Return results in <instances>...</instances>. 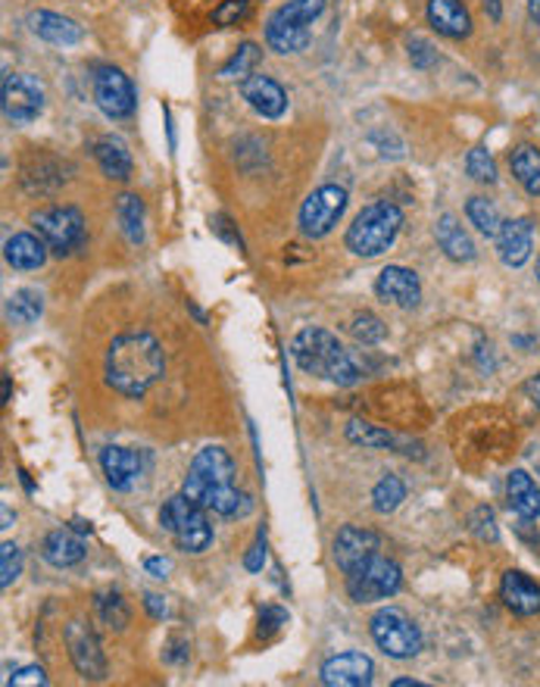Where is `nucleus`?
<instances>
[{"label":"nucleus","instance_id":"obj_1","mask_svg":"<svg viewBox=\"0 0 540 687\" xmlns=\"http://www.w3.org/2000/svg\"><path fill=\"white\" fill-rule=\"evenodd\" d=\"M181 491L194 503H201L203 510L216 512L222 519H240L254 510V500L235 488V459L225 447H203L194 456Z\"/></svg>","mask_w":540,"mask_h":687},{"label":"nucleus","instance_id":"obj_26","mask_svg":"<svg viewBox=\"0 0 540 687\" xmlns=\"http://www.w3.org/2000/svg\"><path fill=\"white\" fill-rule=\"evenodd\" d=\"M91 151H94V159H98V166L103 169V176L116 178V181L132 178V154H128V147L122 144L120 137L113 135L98 137V141L91 144Z\"/></svg>","mask_w":540,"mask_h":687},{"label":"nucleus","instance_id":"obj_33","mask_svg":"<svg viewBox=\"0 0 540 687\" xmlns=\"http://www.w3.org/2000/svg\"><path fill=\"white\" fill-rule=\"evenodd\" d=\"M94 609H98V619H101L106 629L122 631L128 625V607H125L120 590H101L94 597Z\"/></svg>","mask_w":540,"mask_h":687},{"label":"nucleus","instance_id":"obj_40","mask_svg":"<svg viewBox=\"0 0 540 687\" xmlns=\"http://www.w3.org/2000/svg\"><path fill=\"white\" fill-rule=\"evenodd\" d=\"M250 13V0H222L220 7L213 10V22L216 25H235Z\"/></svg>","mask_w":540,"mask_h":687},{"label":"nucleus","instance_id":"obj_39","mask_svg":"<svg viewBox=\"0 0 540 687\" xmlns=\"http://www.w3.org/2000/svg\"><path fill=\"white\" fill-rule=\"evenodd\" d=\"M20 572H22L20 547L7 541V544L0 547V585H3V588H10V585L20 578Z\"/></svg>","mask_w":540,"mask_h":687},{"label":"nucleus","instance_id":"obj_22","mask_svg":"<svg viewBox=\"0 0 540 687\" xmlns=\"http://www.w3.org/2000/svg\"><path fill=\"white\" fill-rule=\"evenodd\" d=\"M500 597L516 616H538L540 612V585L531 581L525 572H506L500 585Z\"/></svg>","mask_w":540,"mask_h":687},{"label":"nucleus","instance_id":"obj_8","mask_svg":"<svg viewBox=\"0 0 540 687\" xmlns=\"http://www.w3.org/2000/svg\"><path fill=\"white\" fill-rule=\"evenodd\" d=\"M403 585V572L394 559L384 556H372L360 563L357 569L347 572V594L353 603H375V600H387L394 597Z\"/></svg>","mask_w":540,"mask_h":687},{"label":"nucleus","instance_id":"obj_45","mask_svg":"<svg viewBox=\"0 0 540 687\" xmlns=\"http://www.w3.org/2000/svg\"><path fill=\"white\" fill-rule=\"evenodd\" d=\"M144 569H147V575H154V578H169L172 563L162 559V556H147V559H144Z\"/></svg>","mask_w":540,"mask_h":687},{"label":"nucleus","instance_id":"obj_46","mask_svg":"<svg viewBox=\"0 0 540 687\" xmlns=\"http://www.w3.org/2000/svg\"><path fill=\"white\" fill-rule=\"evenodd\" d=\"M521 394H525V397H528V400H531L540 412V375H531V378L521 385Z\"/></svg>","mask_w":540,"mask_h":687},{"label":"nucleus","instance_id":"obj_41","mask_svg":"<svg viewBox=\"0 0 540 687\" xmlns=\"http://www.w3.org/2000/svg\"><path fill=\"white\" fill-rule=\"evenodd\" d=\"M288 625V612L281 607H262L260 612V638H272L275 631Z\"/></svg>","mask_w":540,"mask_h":687},{"label":"nucleus","instance_id":"obj_38","mask_svg":"<svg viewBox=\"0 0 540 687\" xmlns=\"http://www.w3.org/2000/svg\"><path fill=\"white\" fill-rule=\"evenodd\" d=\"M469 529L472 534L484 541V544H497L500 531H497V519H494V510L491 507H479V510L469 516Z\"/></svg>","mask_w":540,"mask_h":687},{"label":"nucleus","instance_id":"obj_49","mask_svg":"<svg viewBox=\"0 0 540 687\" xmlns=\"http://www.w3.org/2000/svg\"><path fill=\"white\" fill-rule=\"evenodd\" d=\"M528 13H531V20L540 25V0H528Z\"/></svg>","mask_w":540,"mask_h":687},{"label":"nucleus","instance_id":"obj_37","mask_svg":"<svg viewBox=\"0 0 540 687\" xmlns=\"http://www.w3.org/2000/svg\"><path fill=\"white\" fill-rule=\"evenodd\" d=\"M465 173L475 178V181H484V185H494L497 181V163L491 157V151L484 147H472L469 157H465Z\"/></svg>","mask_w":540,"mask_h":687},{"label":"nucleus","instance_id":"obj_43","mask_svg":"<svg viewBox=\"0 0 540 687\" xmlns=\"http://www.w3.org/2000/svg\"><path fill=\"white\" fill-rule=\"evenodd\" d=\"M7 685H16V687L38 685V687H44L47 685V675H44V668L41 666H25V668H20V672H16V675L7 682Z\"/></svg>","mask_w":540,"mask_h":687},{"label":"nucleus","instance_id":"obj_3","mask_svg":"<svg viewBox=\"0 0 540 687\" xmlns=\"http://www.w3.org/2000/svg\"><path fill=\"white\" fill-rule=\"evenodd\" d=\"M291 356L306 375L335 381L340 388H353L362 381V369L357 366V359L347 354L338 337L325 329H303L291 341Z\"/></svg>","mask_w":540,"mask_h":687},{"label":"nucleus","instance_id":"obj_5","mask_svg":"<svg viewBox=\"0 0 540 687\" xmlns=\"http://www.w3.org/2000/svg\"><path fill=\"white\" fill-rule=\"evenodd\" d=\"M328 0H288L266 22V44L275 54H301L310 47V25L319 20Z\"/></svg>","mask_w":540,"mask_h":687},{"label":"nucleus","instance_id":"obj_25","mask_svg":"<svg viewBox=\"0 0 540 687\" xmlns=\"http://www.w3.org/2000/svg\"><path fill=\"white\" fill-rule=\"evenodd\" d=\"M506 500H509V510L519 519H538L540 516V488L525 469H516L506 478Z\"/></svg>","mask_w":540,"mask_h":687},{"label":"nucleus","instance_id":"obj_9","mask_svg":"<svg viewBox=\"0 0 540 687\" xmlns=\"http://www.w3.org/2000/svg\"><path fill=\"white\" fill-rule=\"evenodd\" d=\"M372 638L391 660H413L421 650L419 625L397 607H384L375 612Z\"/></svg>","mask_w":540,"mask_h":687},{"label":"nucleus","instance_id":"obj_36","mask_svg":"<svg viewBox=\"0 0 540 687\" xmlns=\"http://www.w3.org/2000/svg\"><path fill=\"white\" fill-rule=\"evenodd\" d=\"M347 437H350L353 444H362V447H394V444H397L394 434L384 432L379 425L360 422V419H353V422L347 425Z\"/></svg>","mask_w":540,"mask_h":687},{"label":"nucleus","instance_id":"obj_52","mask_svg":"<svg viewBox=\"0 0 540 687\" xmlns=\"http://www.w3.org/2000/svg\"><path fill=\"white\" fill-rule=\"evenodd\" d=\"M72 529L79 531V534H88V531H91V525H85L81 519H76V522H72Z\"/></svg>","mask_w":540,"mask_h":687},{"label":"nucleus","instance_id":"obj_31","mask_svg":"<svg viewBox=\"0 0 540 687\" xmlns=\"http://www.w3.org/2000/svg\"><path fill=\"white\" fill-rule=\"evenodd\" d=\"M465 217H469V222H472L484 237L500 235L503 229L500 210H497L487 197H472V200L465 203Z\"/></svg>","mask_w":540,"mask_h":687},{"label":"nucleus","instance_id":"obj_35","mask_svg":"<svg viewBox=\"0 0 540 687\" xmlns=\"http://www.w3.org/2000/svg\"><path fill=\"white\" fill-rule=\"evenodd\" d=\"M403 500H406V485L397 475H384L372 491V507L379 512H394Z\"/></svg>","mask_w":540,"mask_h":687},{"label":"nucleus","instance_id":"obj_30","mask_svg":"<svg viewBox=\"0 0 540 687\" xmlns=\"http://www.w3.org/2000/svg\"><path fill=\"white\" fill-rule=\"evenodd\" d=\"M116 219L122 225V235L128 237V244L144 241V203L135 195H122L116 200Z\"/></svg>","mask_w":540,"mask_h":687},{"label":"nucleus","instance_id":"obj_42","mask_svg":"<svg viewBox=\"0 0 540 687\" xmlns=\"http://www.w3.org/2000/svg\"><path fill=\"white\" fill-rule=\"evenodd\" d=\"M409 59H413L416 69H428V66L438 63V51H435L425 38H413L409 41Z\"/></svg>","mask_w":540,"mask_h":687},{"label":"nucleus","instance_id":"obj_24","mask_svg":"<svg viewBox=\"0 0 540 687\" xmlns=\"http://www.w3.org/2000/svg\"><path fill=\"white\" fill-rule=\"evenodd\" d=\"M47 244H44V237H35L29 235V232H20V235L7 237V244H3V256H7V263L13 266V269H20V273H32V269H41L44 263H47Z\"/></svg>","mask_w":540,"mask_h":687},{"label":"nucleus","instance_id":"obj_4","mask_svg":"<svg viewBox=\"0 0 540 687\" xmlns=\"http://www.w3.org/2000/svg\"><path fill=\"white\" fill-rule=\"evenodd\" d=\"M403 229V210L391 200H379V203H369L360 217L353 219V225L347 229V251L350 254L362 256V259H372L381 256L401 235Z\"/></svg>","mask_w":540,"mask_h":687},{"label":"nucleus","instance_id":"obj_16","mask_svg":"<svg viewBox=\"0 0 540 687\" xmlns=\"http://www.w3.org/2000/svg\"><path fill=\"white\" fill-rule=\"evenodd\" d=\"M375 295L394 307H403V310H413L419 307L421 300V281L419 275L406 266H384L375 278Z\"/></svg>","mask_w":540,"mask_h":687},{"label":"nucleus","instance_id":"obj_14","mask_svg":"<svg viewBox=\"0 0 540 687\" xmlns=\"http://www.w3.org/2000/svg\"><path fill=\"white\" fill-rule=\"evenodd\" d=\"M240 98L262 119H281L288 110L284 88L272 76H260V73H250L247 79H240Z\"/></svg>","mask_w":540,"mask_h":687},{"label":"nucleus","instance_id":"obj_2","mask_svg":"<svg viewBox=\"0 0 540 687\" xmlns=\"http://www.w3.org/2000/svg\"><path fill=\"white\" fill-rule=\"evenodd\" d=\"M166 369L160 341L150 332H125L106 351V381L125 397H144Z\"/></svg>","mask_w":540,"mask_h":687},{"label":"nucleus","instance_id":"obj_27","mask_svg":"<svg viewBox=\"0 0 540 687\" xmlns=\"http://www.w3.org/2000/svg\"><path fill=\"white\" fill-rule=\"evenodd\" d=\"M435 237H438L440 251L450 256L453 263H469V259H475V244H472V237L469 232L460 225V219L457 217H440L438 225H435Z\"/></svg>","mask_w":540,"mask_h":687},{"label":"nucleus","instance_id":"obj_13","mask_svg":"<svg viewBox=\"0 0 540 687\" xmlns=\"http://www.w3.org/2000/svg\"><path fill=\"white\" fill-rule=\"evenodd\" d=\"M63 638H66V647H69V660H72V666L79 668L81 678H91V682L106 678V660H103L101 641H98V634L91 631L88 622L72 619L66 625Z\"/></svg>","mask_w":540,"mask_h":687},{"label":"nucleus","instance_id":"obj_10","mask_svg":"<svg viewBox=\"0 0 540 687\" xmlns=\"http://www.w3.org/2000/svg\"><path fill=\"white\" fill-rule=\"evenodd\" d=\"M0 110L10 125H29L44 110V88L35 76L25 73H7L0 88Z\"/></svg>","mask_w":540,"mask_h":687},{"label":"nucleus","instance_id":"obj_6","mask_svg":"<svg viewBox=\"0 0 540 687\" xmlns=\"http://www.w3.org/2000/svg\"><path fill=\"white\" fill-rule=\"evenodd\" d=\"M160 525L179 544L184 553H203V550L213 544V525H210V516L201 503H194L188 494L181 491L176 497H169L160 510Z\"/></svg>","mask_w":540,"mask_h":687},{"label":"nucleus","instance_id":"obj_51","mask_svg":"<svg viewBox=\"0 0 540 687\" xmlns=\"http://www.w3.org/2000/svg\"><path fill=\"white\" fill-rule=\"evenodd\" d=\"M394 687H421V682H413V678H401V682H394Z\"/></svg>","mask_w":540,"mask_h":687},{"label":"nucleus","instance_id":"obj_48","mask_svg":"<svg viewBox=\"0 0 540 687\" xmlns=\"http://www.w3.org/2000/svg\"><path fill=\"white\" fill-rule=\"evenodd\" d=\"M484 13L491 16V22L503 20V0H484Z\"/></svg>","mask_w":540,"mask_h":687},{"label":"nucleus","instance_id":"obj_23","mask_svg":"<svg viewBox=\"0 0 540 687\" xmlns=\"http://www.w3.org/2000/svg\"><path fill=\"white\" fill-rule=\"evenodd\" d=\"M41 556L57 566V569H69V566H79L85 559V541L72 529H57L50 531L41 544Z\"/></svg>","mask_w":540,"mask_h":687},{"label":"nucleus","instance_id":"obj_19","mask_svg":"<svg viewBox=\"0 0 540 687\" xmlns=\"http://www.w3.org/2000/svg\"><path fill=\"white\" fill-rule=\"evenodd\" d=\"M428 22L431 29L450 41H462L472 35V16L462 0H428Z\"/></svg>","mask_w":540,"mask_h":687},{"label":"nucleus","instance_id":"obj_17","mask_svg":"<svg viewBox=\"0 0 540 687\" xmlns=\"http://www.w3.org/2000/svg\"><path fill=\"white\" fill-rule=\"evenodd\" d=\"M381 550V538L372 529H360V525H344L335 538V559H338L340 572L347 575L357 569L360 563L372 559Z\"/></svg>","mask_w":540,"mask_h":687},{"label":"nucleus","instance_id":"obj_53","mask_svg":"<svg viewBox=\"0 0 540 687\" xmlns=\"http://www.w3.org/2000/svg\"><path fill=\"white\" fill-rule=\"evenodd\" d=\"M538 281H540V256H538Z\"/></svg>","mask_w":540,"mask_h":687},{"label":"nucleus","instance_id":"obj_7","mask_svg":"<svg viewBox=\"0 0 540 687\" xmlns=\"http://www.w3.org/2000/svg\"><path fill=\"white\" fill-rule=\"evenodd\" d=\"M32 225H35L38 237H44V244L50 247V254L57 256H72L88 241V225H85L81 210H76V207H47V210H38L32 217Z\"/></svg>","mask_w":540,"mask_h":687},{"label":"nucleus","instance_id":"obj_34","mask_svg":"<svg viewBox=\"0 0 540 687\" xmlns=\"http://www.w3.org/2000/svg\"><path fill=\"white\" fill-rule=\"evenodd\" d=\"M347 334H350L357 344L372 347V344H381V341L387 337V325H384L375 313H357L350 322H347Z\"/></svg>","mask_w":540,"mask_h":687},{"label":"nucleus","instance_id":"obj_15","mask_svg":"<svg viewBox=\"0 0 540 687\" xmlns=\"http://www.w3.org/2000/svg\"><path fill=\"white\" fill-rule=\"evenodd\" d=\"M319 675L328 687H365L372 685L375 666L365 653H338L322 663Z\"/></svg>","mask_w":540,"mask_h":687},{"label":"nucleus","instance_id":"obj_50","mask_svg":"<svg viewBox=\"0 0 540 687\" xmlns=\"http://www.w3.org/2000/svg\"><path fill=\"white\" fill-rule=\"evenodd\" d=\"M0 403H10V375H3V400Z\"/></svg>","mask_w":540,"mask_h":687},{"label":"nucleus","instance_id":"obj_28","mask_svg":"<svg viewBox=\"0 0 540 687\" xmlns=\"http://www.w3.org/2000/svg\"><path fill=\"white\" fill-rule=\"evenodd\" d=\"M509 169L528 195L540 197V151L535 144H519L509 154Z\"/></svg>","mask_w":540,"mask_h":687},{"label":"nucleus","instance_id":"obj_21","mask_svg":"<svg viewBox=\"0 0 540 687\" xmlns=\"http://www.w3.org/2000/svg\"><path fill=\"white\" fill-rule=\"evenodd\" d=\"M29 29L44 38L47 44H57V47H72L85 38V29L79 22H72L69 16H60V13H50V10H38L29 16Z\"/></svg>","mask_w":540,"mask_h":687},{"label":"nucleus","instance_id":"obj_29","mask_svg":"<svg viewBox=\"0 0 540 687\" xmlns=\"http://www.w3.org/2000/svg\"><path fill=\"white\" fill-rule=\"evenodd\" d=\"M41 313H44V297L35 288H20L7 300V315L16 325H32V322H38Z\"/></svg>","mask_w":540,"mask_h":687},{"label":"nucleus","instance_id":"obj_20","mask_svg":"<svg viewBox=\"0 0 540 687\" xmlns=\"http://www.w3.org/2000/svg\"><path fill=\"white\" fill-rule=\"evenodd\" d=\"M101 469L110 481V488L116 491H132L135 481L144 472V456L125 447H103L101 451Z\"/></svg>","mask_w":540,"mask_h":687},{"label":"nucleus","instance_id":"obj_47","mask_svg":"<svg viewBox=\"0 0 540 687\" xmlns=\"http://www.w3.org/2000/svg\"><path fill=\"white\" fill-rule=\"evenodd\" d=\"M144 607H147V612H150L154 619H162V616H166V603H162V597H157V594H144Z\"/></svg>","mask_w":540,"mask_h":687},{"label":"nucleus","instance_id":"obj_44","mask_svg":"<svg viewBox=\"0 0 540 687\" xmlns=\"http://www.w3.org/2000/svg\"><path fill=\"white\" fill-rule=\"evenodd\" d=\"M262 563H266V538L260 534V538H257V544H254L250 553H247L244 566H247V572H260Z\"/></svg>","mask_w":540,"mask_h":687},{"label":"nucleus","instance_id":"obj_18","mask_svg":"<svg viewBox=\"0 0 540 687\" xmlns=\"http://www.w3.org/2000/svg\"><path fill=\"white\" fill-rule=\"evenodd\" d=\"M535 251V225L531 219H509L503 222L500 235H497V256L503 266L519 269L528 263V256Z\"/></svg>","mask_w":540,"mask_h":687},{"label":"nucleus","instance_id":"obj_32","mask_svg":"<svg viewBox=\"0 0 540 687\" xmlns=\"http://www.w3.org/2000/svg\"><path fill=\"white\" fill-rule=\"evenodd\" d=\"M260 59H262L260 44H254V41H244L238 51L232 54V59L222 66L220 76L222 79H247L250 73H257Z\"/></svg>","mask_w":540,"mask_h":687},{"label":"nucleus","instance_id":"obj_12","mask_svg":"<svg viewBox=\"0 0 540 687\" xmlns=\"http://www.w3.org/2000/svg\"><path fill=\"white\" fill-rule=\"evenodd\" d=\"M94 100L103 110V117L128 119L138 107V91L122 69L98 66L94 69Z\"/></svg>","mask_w":540,"mask_h":687},{"label":"nucleus","instance_id":"obj_11","mask_svg":"<svg viewBox=\"0 0 540 687\" xmlns=\"http://www.w3.org/2000/svg\"><path fill=\"white\" fill-rule=\"evenodd\" d=\"M347 210V188L340 185H322L303 200L301 207V232L306 237H325Z\"/></svg>","mask_w":540,"mask_h":687}]
</instances>
